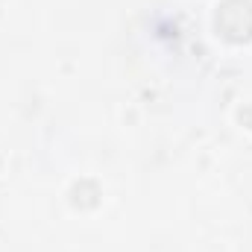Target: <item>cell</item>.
Returning <instances> with one entry per match:
<instances>
[{
  "instance_id": "cell-1",
  "label": "cell",
  "mask_w": 252,
  "mask_h": 252,
  "mask_svg": "<svg viewBox=\"0 0 252 252\" xmlns=\"http://www.w3.org/2000/svg\"><path fill=\"white\" fill-rule=\"evenodd\" d=\"M214 30L232 44L252 41V0H220L214 12Z\"/></svg>"
}]
</instances>
